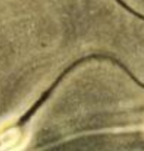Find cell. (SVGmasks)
Listing matches in <instances>:
<instances>
[{
    "label": "cell",
    "mask_w": 144,
    "mask_h": 151,
    "mask_svg": "<svg viewBox=\"0 0 144 151\" xmlns=\"http://www.w3.org/2000/svg\"><path fill=\"white\" fill-rule=\"evenodd\" d=\"M115 2L117 3L118 5H120L121 7H122V8H123L124 10H126L128 13H130V14H132V16H135V17H138V18H139V19H141V20L144 21V14H140V13H138V12H136L135 10H134L133 8H131V7L129 6L125 1H123V0H115Z\"/></svg>",
    "instance_id": "1"
}]
</instances>
